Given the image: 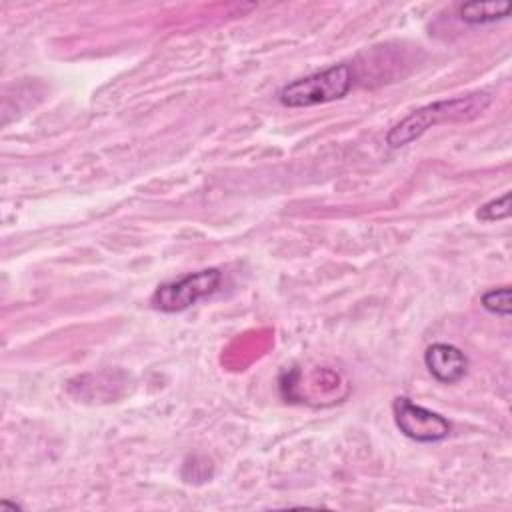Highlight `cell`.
I'll return each mask as SVG.
<instances>
[{"instance_id": "obj_3", "label": "cell", "mask_w": 512, "mask_h": 512, "mask_svg": "<svg viewBox=\"0 0 512 512\" xmlns=\"http://www.w3.org/2000/svg\"><path fill=\"white\" fill-rule=\"evenodd\" d=\"M222 282V272L218 268H204L194 274H186L178 280L160 284L152 296L150 304L154 310L174 314L194 306L198 300L214 294Z\"/></svg>"}, {"instance_id": "obj_1", "label": "cell", "mask_w": 512, "mask_h": 512, "mask_svg": "<svg viewBox=\"0 0 512 512\" xmlns=\"http://www.w3.org/2000/svg\"><path fill=\"white\" fill-rule=\"evenodd\" d=\"M490 102H492L490 94L474 92L468 96H454V98L426 104V106L410 112L398 124H394L386 134V144L390 148H402V146L418 140L432 126L472 120V118L480 116L490 106Z\"/></svg>"}, {"instance_id": "obj_6", "label": "cell", "mask_w": 512, "mask_h": 512, "mask_svg": "<svg viewBox=\"0 0 512 512\" xmlns=\"http://www.w3.org/2000/svg\"><path fill=\"white\" fill-rule=\"evenodd\" d=\"M510 2H466L458 4V18L466 24H492L510 12Z\"/></svg>"}, {"instance_id": "obj_4", "label": "cell", "mask_w": 512, "mask_h": 512, "mask_svg": "<svg viewBox=\"0 0 512 512\" xmlns=\"http://www.w3.org/2000/svg\"><path fill=\"white\" fill-rule=\"evenodd\" d=\"M392 414L398 430L414 442H422V444L442 442L444 438H448L452 430V424L448 422V418L412 402L406 396L394 398Z\"/></svg>"}, {"instance_id": "obj_2", "label": "cell", "mask_w": 512, "mask_h": 512, "mask_svg": "<svg viewBox=\"0 0 512 512\" xmlns=\"http://www.w3.org/2000/svg\"><path fill=\"white\" fill-rule=\"evenodd\" d=\"M354 84V70L348 64H336L322 72L308 74L284 84L278 90V102L286 108H308L344 98Z\"/></svg>"}, {"instance_id": "obj_5", "label": "cell", "mask_w": 512, "mask_h": 512, "mask_svg": "<svg viewBox=\"0 0 512 512\" xmlns=\"http://www.w3.org/2000/svg\"><path fill=\"white\" fill-rule=\"evenodd\" d=\"M424 364L428 372L442 384H454L464 378L468 370V358L466 354L446 342H434L424 352Z\"/></svg>"}, {"instance_id": "obj_8", "label": "cell", "mask_w": 512, "mask_h": 512, "mask_svg": "<svg viewBox=\"0 0 512 512\" xmlns=\"http://www.w3.org/2000/svg\"><path fill=\"white\" fill-rule=\"evenodd\" d=\"M510 216V192H504L498 198H492L490 202L482 204L476 212V218L482 222H498Z\"/></svg>"}, {"instance_id": "obj_7", "label": "cell", "mask_w": 512, "mask_h": 512, "mask_svg": "<svg viewBox=\"0 0 512 512\" xmlns=\"http://www.w3.org/2000/svg\"><path fill=\"white\" fill-rule=\"evenodd\" d=\"M510 300H512L510 286L492 288L486 294H482V298H480L482 308L492 312V314H498V316H510V312H512V302Z\"/></svg>"}]
</instances>
